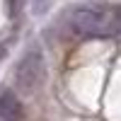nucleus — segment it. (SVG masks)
Listing matches in <instances>:
<instances>
[{
    "label": "nucleus",
    "instance_id": "1",
    "mask_svg": "<svg viewBox=\"0 0 121 121\" xmlns=\"http://www.w3.org/2000/svg\"><path fill=\"white\" fill-rule=\"evenodd\" d=\"M65 22L78 36L121 34V5L109 7L104 3H80L68 10Z\"/></svg>",
    "mask_w": 121,
    "mask_h": 121
},
{
    "label": "nucleus",
    "instance_id": "2",
    "mask_svg": "<svg viewBox=\"0 0 121 121\" xmlns=\"http://www.w3.org/2000/svg\"><path fill=\"white\" fill-rule=\"evenodd\" d=\"M44 75H46V68H44V56L39 48H29V51L19 58V63L15 68V82L22 92H34L44 85Z\"/></svg>",
    "mask_w": 121,
    "mask_h": 121
},
{
    "label": "nucleus",
    "instance_id": "3",
    "mask_svg": "<svg viewBox=\"0 0 121 121\" xmlns=\"http://www.w3.org/2000/svg\"><path fill=\"white\" fill-rule=\"evenodd\" d=\"M24 119V107L19 97L12 90H3L0 92V121H22Z\"/></svg>",
    "mask_w": 121,
    "mask_h": 121
},
{
    "label": "nucleus",
    "instance_id": "4",
    "mask_svg": "<svg viewBox=\"0 0 121 121\" xmlns=\"http://www.w3.org/2000/svg\"><path fill=\"white\" fill-rule=\"evenodd\" d=\"M17 5H22V0H10V10H12V12L17 10Z\"/></svg>",
    "mask_w": 121,
    "mask_h": 121
}]
</instances>
